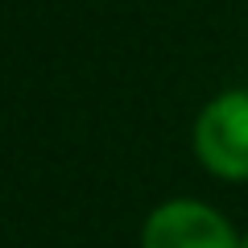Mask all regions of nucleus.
Listing matches in <instances>:
<instances>
[{"instance_id": "obj_1", "label": "nucleus", "mask_w": 248, "mask_h": 248, "mask_svg": "<svg viewBox=\"0 0 248 248\" xmlns=\"http://www.w3.org/2000/svg\"><path fill=\"white\" fill-rule=\"evenodd\" d=\"M195 153L215 178L248 182V91H223L199 112Z\"/></svg>"}, {"instance_id": "obj_2", "label": "nucleus", "mask_w": 248, "mask_h": 248, "mask_svg": "<svg viewBox=\"0 0 248 248\" xmlns=\"http://www.w3.org/2000/svg\"><path fill=\"white\" fill-rule=\"evenodd\" d=\"M141 248H240V236L215 207L199 199H170L145 219Z\"/></svg>"}, {"instance_id": "obj_3", "label": "nucleus", "mask_w": 248, "mask_h": 248, "mask_svg": "<svg viewBox=\"0 0 248 248\" xmlns=\"http://www.w3.org/2000/svg\"><path fill=\"white\" fill-rule=\"evenodd\" d=\"M240 248H248V236H240Z\"/></svg>"}]
</instances>
